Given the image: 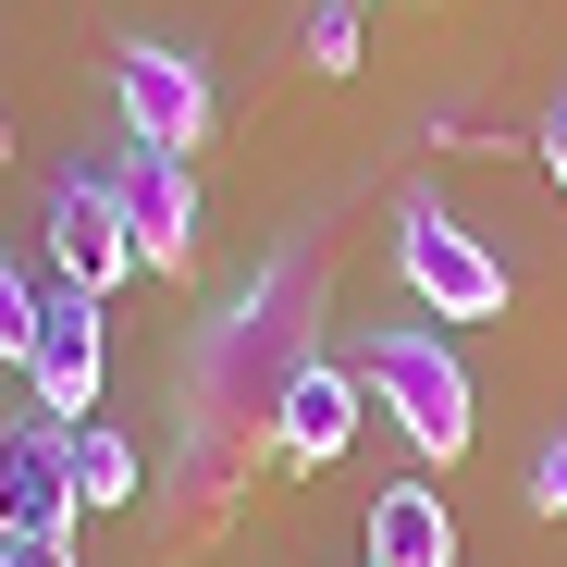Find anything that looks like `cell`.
<instances>
[{
  "label": "cell",
  "mask_w": 567,
  "mask_h": 567,
  "mask_svg": "<svg viewBox=\"0 0 567 567\" xmlns=\"http://www.w3.org/2000/svg\"><path fill=\"white\" fill-rule=\"evenodd\" d=\"M0 567H74V543H0Z\"/></svg>",
  "instance_id": "cell-16"
},
{
  "label": "cell",
  "mask_w": 567,
  "mask_h": 567,
  "mask_svg": "<svg viewBox=\"0 0 567 567\" xmlns=\"http://www.w3.org/2000/svg\"><path fill=\"white\" fill-rule=\"evenodd\" d=\"M321 284H333V235H321V247H271V259L247 271V297L198 321V346H185V420H173V506H185V518H223L235 482L271 456L284 383L321 358V346H309Z\"/></svg>",
  "instance_id": "cell-1"
},
{
  "label": "cell",
  "mask_w": 567,
  "mask_h": 567,
  "mask_svg": "<svg viewBox=\"0 0 567 567\" xmlns=\"http://www.w3.org/2000/svg\"><path fill=\"white\" fill-rule=\"evenodd\" d=\"M100 383H112V333H100V297H62L38 309V346H25V395L50 408V420H86L100 408Z\"/></svg>",
  "instance_id": "cell-6"
},
{
  "label": "cell",
  "mask_w": 567,
  "mask_h": 567,
  "mask_svg": "<svg viewBox=\"0 0 567 567\" xmlns=\"http://www.w3.org/2000/svg\"><path fill=\"white\" fill-rule=\"evenodd\" d=\"M543 173H555V198H567V100L543 112Z\"/></svg>",
  "instance_id": "cell-15"
},
{
  "label": "cell",
  "mask_w": 567,
  "mask_h": 567,
  "mask_svg": "<svg viewBox=\"0 0 567 567\" xmlns=\"http://www.w3.org/2000/svg\"><path fill=\"white\" fill-rule=\"evenodd\" d=\"M358 383L383 395V420L432 456V468H456L468 444H482V395H468V370H456V346L444 333H420V321H383L358 346Z\"/></svg>",
  "instance_id": "cell-2"
},
{
  "label": "cell",
  "mask_w": 567,
  "mask_h": 567,
  "mask_svg": "<svg viewBox=\"0 0 567 567\" xmlns=\"http://www.w3.org/2000/svg\"><path fill=\"white\" fill-rule=\"evenodd\" d=\"M74 518V420H0V543H62Z\"/></svg>",
  "instance_id": "cell-4"
},
{
  "label": "cell",
  "mask_w": 567,
  "mask_h": 567,
  "mask_svg": "<svg viewBox=\"0 0 567 567\" xmlns=\"http://www.w3.org/2000/svg\"><path fill=\"white\" fill-rule=\"evenodd\" d=\"M112 198H124L136 271H198V185H185L173 148H124L112 161Z\"/></svg>",
  "instance_id": "cell-7"
},
{
  "label": "cell",
  "mask_w": 567,
  "mask_h": 567,
  "mask_svg": "<svg viewBox=\"0 0 567 567\" xmlns=\"http://www.w3.org/2000/svg\"><path fill=\"white\" fill-rule=\"evenodd\" d=\"M136 482H148L136 444L100 432V420H74V506H86V518H112V506H136Z\"/></svg>",
  "instance_id": "cell-11"
},
{
  "label": "cell",
  "mask_w": 567,
  "mask_h": 567,
  "mask_svg": "<svg viewBox=\"0 0 567 567\" xmlns=\"http://www.w3.org/2000/svg\"><path fill=\"white\" fill-rule=\"evenodd\" d=\"M112 100H124V124H136V148H198L210 136V74H198V50H173V38H124L112 50Z\"/></svg>",
  "instance_id": "cell-5"
},
{
  "label": "cell",
  "mask_w": 567,
  "mask_h": 567,
  "mask_svg": "<svg viewBox=\"0 0 567 567\" xmlns=\"http://www.w3.org/2000/svg\"><path fill=\"white\" fill-rule=\"evenodd\" d=\"M38 309H50V297H38V284H25L13 259H0V370H25V346H38Z\"/></svg>",
  "instance_id": "cell-12"
},
{
  "label": "cell",
  "mask_w": 567,
  "mask_h": 567,
  "mask_svg": "<svg viewBox=\"0 0 567 567\" xmlns=\"http://www.w3.org/2000/svg\"><path fill=\"white\" fill-rule=\"evenodd\" d=\"M309 62L321 74H358V0H321V13H309Z\"/></svg>",
  "instance_id": "cell-13"
},
{
  "label": "cell",
  "mask_w": 567,
  "mask_h": 567,
  "mask_svg": "<svg viewBox=\"0 0 567 567\" xmlns=\"http://www.w3.org/2000/svg\"><path fill=\"white\" fill-rule=\"evenodd\" d=\"M530 518H567V420H555L543 456H530Z\"/></svg>",
  "instance_id": "cell-14"
},
{
  "label": "cell",
  "mask_w": 567,
  "mask_h": 567,
  "mask_svg": "<svg viewBox=\"0 0 567 567\" xmlns=\"http://www.w3.org/2000/svg\"><path fill=\"white\" fill-rule=\"evenodd\" d=\"M395 271H408V297H420L432 321H494V309L518 297V271L468 235L444 198H408V210H395Z\"/></svg>",
  "instance_id": "cell-3"
},
{
  "label": "cell",
  "mask_w": 567,
  "mask_h": 567,
  "mask_svg": "<svg viewBox=\"0 0 567 567\" xmlns=\"http://www.w3.org/2000/svg\"><path fill=\"white\" fill-rule=\"evenodd\" d=\"M50 259H62L74 297H112V284L136 271V235H124L112 173H62V185H50Z\"/></svg>",
  "instance_id": "cell-8"
},
{
  "label": "cell",
  "mask_w": 567,
  "mask_h": 567,
  "mask_svg": "<svg viewBox=\"0 0 567 567\" xmlns=\"http://www.w3.org/2000/svg\"><path fill=\"white\" fill-rule=\"evenodd\" d=\"M370 567H456V518H444L432 482L370 494Z\"/></svg>",
  "instance_id": "cell-10"
},
{
  "label": "cell",
  "mask_w": 567,
  "mask_h": 567,
  "mask_svg": "<svg viewBox=\"0 0 567 567\" xmlns=\"http://www.w3.org/2000/svg\"><path fill=\"white\" fill-rule=\"evenodd\" d=\"M358 370H333V358H309L297 383H284V420H271V456L284 468H333L346 444H358Z\"/></svg>",
  "instance_id": "cell-9"
}]
</instances>
